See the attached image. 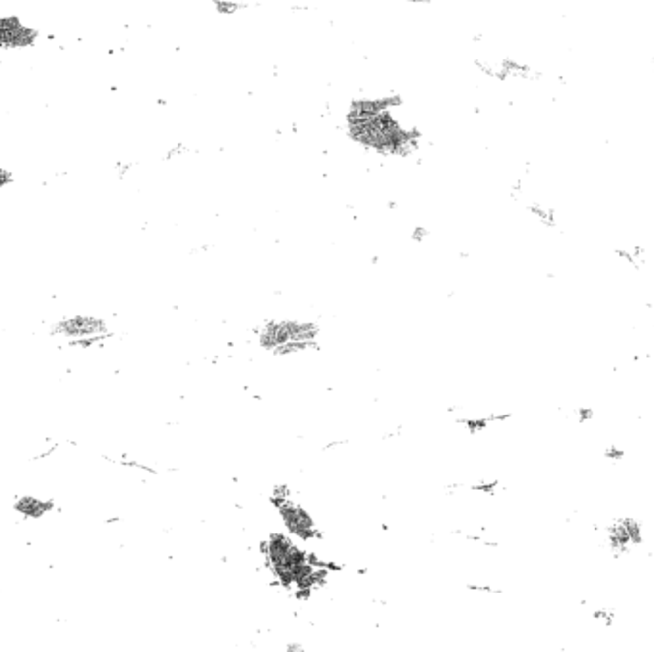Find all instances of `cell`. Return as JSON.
I'll return each mask as SVG.
<instances>
[{
    "instance_id": "obj_1",
    "label": "cell",
    "mask_w": 654,
    "mask_h": 652,
    "mask_svg": "<svg viewBox=\"0 0 654 652\" xmlns=\"http://www.w3.org/2000/svg\"><path fill=\"white\" fill-rule=\"evenodd\" d=\"M278 513H280L281 524L289 535H293L300 541H312L318 535V528H316L312 515L300 503L281 497V501H278Z\"/></svg>"
},
{
    "instance_id": "obj_2",
    "label": "cell",
    "mask_w": 654,
    "mask_h": 652,
    "mask_svg": "<svg viewBox=\"0 0 654 652\" xmlns=\"http://www.w3.org/2000/svg\"><path fill=\"white\" fill-rule=\"evenodd\" d=\"M40 40V31L25 23L17 15H0V50L35 48Z\"/></svg>"
},
{
    "instance_id": "obj_3",
    "label": "cell",
    "mask_w": 654,
    "mask_h": 652,
    "mask_svg": "<svg viewBox=\"0 0 654 652\" xmlns=\"http://www.w3.org/2000/svg\"><path fill=\"white\" fill-rule=\"evenodd\" d=\"M59 333L75 337V339H94L96 335L106 331V323L94 316H75L69 320L59 321Z\"/></svg>"
},
{
    "instance_id": "obj_4",
    "label": "cell",
    "mask_w": 654,
    "mask_h": 652,
    "mask_svg": "<svg viewBox=\"0 0 654 652\" xmlns=\"http://www.w3.org/2000/svg\"><path fill=\"white\" fill-rule=\"evenodd\" d=\"M13 507H15L17 513H21L25 517L39 519L42 515H46L48 511H52L54 503L52 501H44V499H37V497H21Z\"/></svg>"
},
{
    "instance_id": "obj_5",
    "label": "cell",
    "mask_w": 654,
    "mask_h": 652,
    "mask_svg": "<svg viewBox=\"0 0 654 652\" xmlns=\"http://www.w3.org/2000/svg\"><path fill=\"white\" fill-rule=\"evenodd\" d=\"M591 618L595 620V622H599V624H602V626H612L614 624V620H616V612L610 608V606H597V608H593L591 610Z\"/></svg>"
},
{
    "instance_id": "obj_6",
    "label": "cell",
    "mask_w": 654,
    "mask_h": 652,
    "mask_svg": "<svg viewBox=\"0 0 654 652\" xmlns=\"http://www.w3.org/2000/svg\"><path fill=\"white\" fill-rule=\"evenodd\" d=\"M604 457L610 459V461H614V463H622L626 459V450L620 448L618 444H610L608 448H604Z\"/></svg>"
},
{
    "instance_id": "obj_7",
    "label": "cell",
    "mask_w": 654,
    "mask_h": 652,
    "mask_svg": "<svg viewBox=\"0 0 654 652\" xmlns=\"http://www.w3.org/2000/svg\"><path fill=\"white\" fill-rule=\"evenodd\" d=\"M13 182H15V174H13V171H10V169H4V167H0V189L12 186Z\"/></svg>"
}]
</instances>
